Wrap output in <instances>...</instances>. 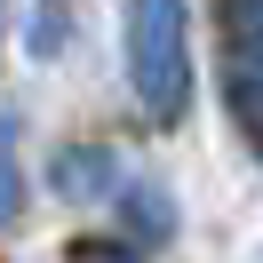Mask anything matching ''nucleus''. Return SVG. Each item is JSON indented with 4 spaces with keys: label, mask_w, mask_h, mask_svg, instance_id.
<instances>
[{
    "label": "nucleus",
    "mask_w": 263,
    "mask_h": 263,
    "mask_svg": "<svg viewBox=\"0 0 263 263\" xmlns=\"http://www.w3.org/2000/svg\"><path fill=\"white\" fill-rule=\"evenodd\" d=\"M128 88L152 128L192 112V8L183 0H128Z\"/></svg>",
    "instance_id": "nucleus-1"
},
{
    "label": "nucleus",
    "mask_w": 263,
    "mask_h": 263,
    "mask_svg": "<svg viewBox=\"0 0 263 263\" xmlns=\"http://www.w3.org/2000/svg\"><path fill=\"white\" fill-rule=\"evenodd\" d=\"M48 183L64 199H120V183H128V167L112 160V152H64V160L48 167Z\"/></svg>",
    "instance_id": "nucleus-2"
},
{
    "label": "nucleus",
    "mask_w": 263,
    "mask_h": 263,
    "mask_svg": "<svg viewBox=\"0 0 263 263\" xmlns=\"http://www.w3.org/2000/svg\"><path fill=\"white\" fill-rule=\"evenodd\" d=\"M231 120H239V136L263 152V64H239V56H231Z\"/></svg>",
    "instance_id": "nucleus-3"
},
{
    "label": "nucleus",
    "mask_w": 263,
    "mask_h": 263,
    "mask_svg": "<svg viewBox=\"0 0 263 263\" xmlns=\"http://www.w3.org/2000/svg\"><path fill=\"white\" fill-rule=\"evenodd\" d=\"M120 208H136V231H144V239H167V223H176V208H167V192L160 183H120Z\"/></svg>",
    "instance_id": "nucleus-4"
},
{
    "label": "nucleus",
    "mask_w": 263,
    "mask_h": 263,
    "mask_svg": "<svg viewBox=\"0 0 263 263\" xmlns=\"http://www.w3.org/2000/svg\"><path fill=\"white\" fill-rule=\"evenodd\" d=\"M231 56L263 64V0H231Z\"/></svg>",
    "instance_id": "nucleus-5"
},
{
    "label": "nucleus",
    "mask_w": 263,
    "mask_h": 263,
    "mask_svg": "<svg viewBox=\"0 0 263 263\" xmlns=\"http://www.w3.org/2000/svg\"><path fill=\"white\" fill-rule=\"evenodd\" d=\"M64 263H136V255H128L120 239H72V247H64Z\"/></svg>",
    "instance_id": "nucleus-6"
},
{
    "label": "nucleus",
    "mask_w": 263,
    "mask_h": 263,
    "mask_svg": "<svg viewBox=\"0 0 263 263\" xmlns=\"http://www.w3.org/2000/svg\"><path fill=\"white\" fill-rule=\"evenodd\" d=\"M24 208V176H16V160H0V223Z\"/></svg>",
    "instance_id": "nucleus-7"
}]
</instances>
